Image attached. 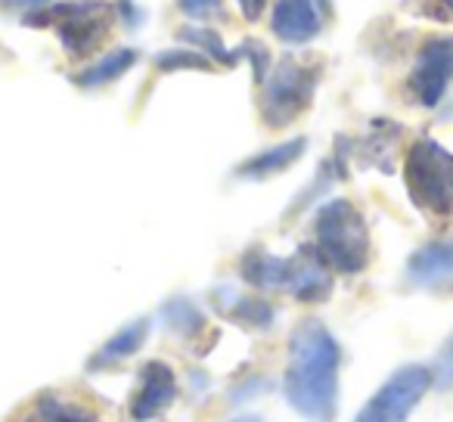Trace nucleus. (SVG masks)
I'll list each match as a JSON object with an SVG mask.
<instances>
[{
    "label": "nucleus",
    "instance_id": "1",
    "mask_svg": "<svg viewBox=\"0 0 453 422\" xmlns=\"http://www.w3.org/2000/svg\"><path fill=\"white\" fill-rule=\"evenodd\" d=\"M342 348L320 320H304L292 329L283 395L308 422H333L339 413Z\"/></svg>",
    "mask_w": 453,
    "mask_h": 422
},
{
    "label": "nucleus",
    "instance_id": "2",
    "mask_svg": "<svg viewBox=\"0 0 453 422\" xmlns=\"http://www.w3.org/2000/svg\"><path fill=\"white\" fill-rule=\"evenodd\" d=\"M314 252L335 273H360L370 265V227L357 205L348 199H329L317 211Z\"/></svg>",
    "mask_w": 453,
    "mask_h": 422
},
{
    "label": "nucleus",
    "instance_id": "3",
    "mask_svg": "<svg viewBox=\"0 0 453 422\" xmlns=\"http://www.w3.org/2000/svg\"><path fill=\"white\" fill-rule=\"evenodd\" d=\"M26 26L53 28L69 57H90L103 47L115 26V7L106 0H69L47 4L22 16Z\"/></svg>",
    "mask_w": 453,
    "mask_h": 422
},
{
    "label": "nucleus",
    "instance_id": "4",
    "mask_svg": "<svg viewBox=\"0 0 453 422\" xmlns=\"http://www.w3.org/2000/svg\"><path fill=\"white\" fill-rule=\"evenodd\" d=\"M407 196L432 218H453V152L438 140L419 137L403 156Z\"/></svg>",
    "mask_w": 453,
    "mask_h": 422
},
{
    "label": "nucleus",
    "instance_id": "5",
    "mask_svg": "<svg viewBox=\"0 0 453 422\" xmlns=\"http://www.w3.org/2000/svg\"><path fill=\"white\" fill-rule=\"evenodd\" d=\"M320 84V65L317 63H298L292 57H283L261 81L258 112L271 131L289 127L302 112H308L311 100Z\"/></svg>",
    "mask_w": 453,
    "mask_h": 422
},
{
    "label": "nucleus",
    "instance_id": "6",
    "mask_svg": "<svg viewBox=\"0 0 453 422\" xmlns=\"http://www.w3.org/2000/svg\"><path fill=\"white\" fill-rule=\"evenodd\" d=\"M432 379H434V372L419 364H410V366H403V370L391 372V376L379 385L376 395L360 407L354 422H403L413 413L416 403L426 397Z\"/></svg>",
    "mask_w": 453,
    "mask_h": 422
},
{
    "label": "nucleus",
    "instance_id": "7",
    "mask_svg": "<svg viewBox=\"0 0 453 422\" xmlns=\"http://www.w3.org/2000/svg\"><path fill=\"white\" fill-rule=\"evenodd\" d=\"M453 81V35H438L422 44L407 78V90L419 106L432 109L444 100Z\"/></svg>",
    "mask_w": 453,
    "mask_h": 422
},
{
    "label": "nucleus",
    "instance_id": "8",
    "mask_svg": "<svg viewBox=\"0 0 453 422\" xmlns=\"http://www.w3.org/2000/svg\"><path fill=\"white\" fill-rule=\"evenodd\" d=\"M273 35L283 44L302 47L320 38L326 16H323V0H277L271 16Z\"/></svg>",
    "mask_w": 453,
    "mask_h": 422
},
{
    "label": "nucleus",
    "instance_id": "9",
    "mask_svg": "<svg viewBox=\"0 0 453 422\" xmlns=\"http://www.w3.org/2000/svg\"><path fill=\"white\" fill-rule=\"evenodd\" d=\"M177 401V376L168 364L162 360H150V364L140 370V382L137 391H134V401H131V419L146 422V419H156L162 416L171 403Z\"/></svg>",
    "mask_w": 453,
    "mask_h": 422
},
{
    "label": "nucleus",
    "instance_id": "10",
    "mask_svg": "<svg viewBox=\"0 0 453 422\" xmlns=\"http://www.w3.org/2000/svg\"><path fill=\"white\" fill-rule=\"evenodd\" d=\"M7 422H100V410L63 391H41L26 401Z\"/></svg>",
    "mask_w": 453,
    "mask_h": 422
},
{
    "label": "nucleus",
    "instance_id": "11",
    "mask_svg": "<svg viewBox=\"0 0 453 422\" xmlns=\"http://www.w3.org/2000/svg\"><path fill=\"white\" fill-rule=\"evenodd\" d=\"M289 261H292V271H289V286H286V292L304 304L326 302L329 292H333V271L317 258L314 246L298 249Z\"/></svg>",
    "mask_w": 453,
    "mask_h": 422
},
{
    "label": "nucleus",
    "instance_id": "12",
    "mask_svg": "<svg viewBox=\"0 0 453 422\" xmlns=\"http://www.w3.org/2000/svg\"><path fill=\"white\" fill-rule=\"evenodd\" d=\"M407 280L419 289L453 283V242H428L407 261Z\"/></svg>",
    "mask_w": 453,
    "mask_h": 422
},
{
    "label": "nucleus",
    "instance_id": "13",
    "mask_svg": "<svg viewBox=\"0 0 453 422\" xmlns=\"http://www.w3.org/2000/svg\"><path fill=\"white\" fill-rule=\"evenodd\" d=\"M211 302L226 320L240 323L246 329H267L273 323L271 302H265L258 295H242V292L230 289V286H218L211 292Z\"/></svg>",
    "mask_w": 453,
    "mask_h": 422
},
{
    "label": "nucleus",
    "instance_id": "14",
    "mask_svg": "<svg viewBox=\"0 0 453 422\" xmlns=\"http://www.w3.org/2000/svg\"><path fill=\"white\" fill-rule=\"evenodd\" d=\"M240 271H242V280H246L249 286H255V289L286 292V286H289L292 261L277 258V255L265 252V249H249L240 261Z\"/></svg>",
    "mask_w": 453,
    "mask_h": 422
},
{
    "label": "nucleus",
    "instance_id": "15",
    "mask_svg": "<svg viewBox=\"0 0 453 422\" xmlns=\"http://www.w3.org/2000/svg\"><path fill=\"white\" fill-rule=\"evenodd\" d=\"M304 150H308V140L304 137L277 143V146H271V150L258 152V156L246 158V162L236 168V177H242V180H267V177H273V174H283L286 168H292V165L304 156Z\"/></svg>",
    "mask_w": 453,
    "mask_h": 422
},
{
    "label": "nucleus",
    "instance_id": "16",
    "mask_svg": "<svg viewBox=\"0 0 453 422\" xmlns=\"http://www.w3.org/2000/svg\"><path fill=\"white\" fill-rule=\"evenodd\" d=\"M146 335H150V320H146V317H140V320L121 326L119 333H115L109 341H103L100 351L90 357V370H103V366H112V364L127 360L131 354H137L140 348H143Z\"/></svg>",
    "mask_w": 453,
    "mask_h": 422
},
{
    "label": "nucleus",
    "instance_id": "17",
    "mask_svg": "<svg viewBox=\"0 0 453 422\" xmlns=\"http://www.w3.org/2000/svg\"><path fill=\"white\" fill-rule=\"evenodd\" d=\"M137 50H131V47H121V50H112L106 53L103 59H96L90 69L78 72L75 75V84L78 88H103V84H112L115 78H121L127 69H134L137 65Z\"/></svg>",
    "mask_w": 453,
    "mask_h": 422
},
{
    "label": "nucleus",
    "instance_id": "18",
    "mask_svg": "<svg viewBox=\"0 0 453 422\" xmlns=\"http://www.w3.org/2000/svg\"><path fill=\"white\" fill-rule=\"evenodd\" d=\"M162 320L171 333L183 335V339L202 333V326H205V317H202V311L196 308L189 298H171V302L162 308Z\"/></svg>",
    "mask_w": 453,
    "mask_h": 422
},
{
    "label": "nucleus",
    "instance_id": "19",
    "mask_svg": "<svg viewBox=\"0 0 453 422\" xmlns=\"http://www.w3.org/2000/svg\"><path fill=\"white\" fill-rule=\"evenodd\" d=\"M180 38L189 41V44H196L202 53H205V57H211L218 65H236V63H240V53L226 50L224 41H220V35L211 32V28H183Z\"/></svg>",
    "mask_w": 453,
    "mask_h": 422
},
{
    "label": "nucleus",
    "instance_id": "20",
    "mask_svg": "<svg viewBox=\"0 0 453 422\" xmlns=\"http://www.w3.org/2000/svg\"><path fill=\"white\" fill-rule=\"evenodd\" d=\"M156 69L158 72H183V69H193V72H211V59L205 53H196V50H162L156 57Z\"/></svg>",
    "mask_w": 453,
    "mask_h": 422
},
{
    "label": "nucleus",
    "instance_id": "21",
    "mask_svg": "<svg viewBox=\"0 0 453 422\" xmlns=\"http://www.w3.org/2000/svg\"><path fill=\"white\" fill-rule=\"evenodd\" d=\"M434 382H438V388H453V333L434 360Z\"/></svg>",
    "mask_w": 453,
    "mask_h": 422
},
{
    "label": "nucleus",
    "instance_id": "22",
    "mask_svg": "<svg viewBox=\"0 0 453 422\" xmlns=\"http://www.w3.org/2000/svg\"><path fill=\"white\" fill-rule=\"evenodd\" d=\"M177 4L187 16H199V19L220 7V0H177Z\"/></svg>",
    "mask_w": 453,
    "mask_h": 422
},
{
    "label": "nucleus",
    "instance_id": "23",
    "mask_svg": "<svg viewBox=\"0 0 453 422\" xmlns=\"http://www.w3.org/2000/svg\"><path fill=\"white\" fill-rule=\"evenodd\" d=\"M426 13L432 16V19L453 22V0H428V4H426Z\"/></svg>",
    "mask_w": 453,
    "mask_h": 422
},
{
    "label": "nucleus",
    "instance_id": "24",
    "mask_svg": "<svg viewBox=\"0 0 453 422\" xmlns=\"http://www.w3.org/2000/svg\"><path fill=\"white\" fill-rule=\"evenodd\" d=\"M236 4H240L242 16H246L249 22H255V19H261V13H265V7L271 0H236Z\"/></svg>",
    "mask_w": 453,
    "mask_h": 422
},
{
    "label": "nucleus",
    "instance_id": "25",
    "mask_svg": "<svg viewBox=\"0 0 453 422\" xmlns=\"http://www.w3.org/2000/svg\"><path fill=\"white\" fill-rule=\"evenodd\" d=\"M121 16H125V22H127V26H137V22L143 19V16H140L137 10H134V4H131V0H125V7H121Z\"/></svg>",
    "mask_w": 453,
    "mask_h": 422
},
{
    "label": "nucleus",
    "instance_id": "26",
    "mask_svg": "<svg viewBox=\"0 0 453 422\" xmlns=\"http://www.w3.org/2000/svg\"><path fill=\"white\" fill-rule=\"evenodd\" d=\"M16 4H22V7H28V10H38V7H47L50 0H16Z\"/></svg>",
    "mask_w": 453,
    "mask_h": 422
},
{
    "label": "nucleus",
    "instance_id": "27",
    "mask_svg": "<svg viewBox=\"0 0 453 422\" xmlns=\"http://www.w3.org/2000/svg\"><path fill=\"white\" fill-rule=\"evenodd\" d=\"M234 422H261L258 416H240V419H234Z\"/></svg>",
    "mask_w": 453,
    "mask_h": 422
}]
</instances>
